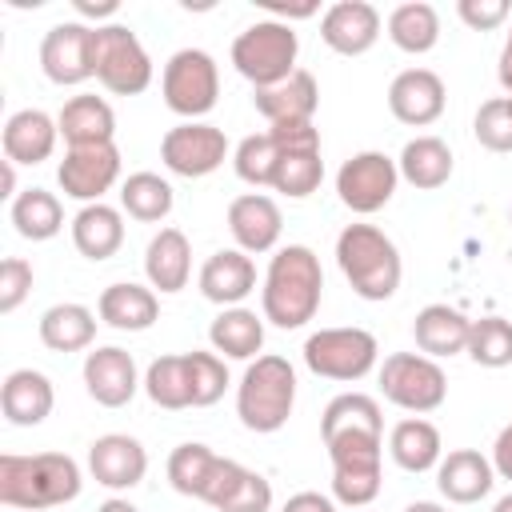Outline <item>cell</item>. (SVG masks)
Instances as JSON below:
<instances>
[{"instance_id":"6da1fadb","label":"cell","mask_w":512,"mask_h":512,"mask_svg":"<svg viewBox=\"0 0 512 512\" xmlns=\"http://www.w3.org/2000/svg\"><path fill=\"white\" fill-rule=\"evenodd\" d=\"M320 440L332 456V496L348 508H364L380 492V444L384 416L364 392H344L328 400L320 416Z\"/></svg>"},{"instance_id":"7a4b0ae2","label":"cell","mask_w":512,"mask_h":512,"mask_svg":"<svg viewBox=\"0 0 512 512\" xmlns=\"http://www.w3.org/2000/svg\"><path fill=\"white\" fill-rule=\"evenodd\" d=\"M324 296V272L320 256L308 244H288L272 256L260 300H264V320L276 328H304Z\"/></svg>"},{"instance_id":"3957f363","label":"cell","mask_w":512,"mask_h":512,"mask_svg":"<svg viewBox=\"0 0 512 512\" xmlns=\"http://www.w3.org/2000/svg\"><path fill=\"white\" fill-rule=\"evenodd\" d=\"M80 464L64 452H36V456H0V504L40 512L80 496Z\"/></svg>"},{"instance_id":"277c9868","label":"cell","mask_w":512,"mask_h":512,"mask_svg":"<svg viewBox=\"0 0 512 512\" xmlns=\"http://www.w3.org/2000/svg\"><path fill=\"white\" fill-rule=\"evenodd\" d=\"M336 264L352 292L364 300H388L404 276L392 236H384L376 224H348L336 236Z\"/></svg>"},{"instance_id":"5b68a950","label":"cell","mask_w":512,"mask_h":512,"mask_svg":"<svg viewBox=\"0 0 512 512\" xmlns=\"http://www.w3.org/2000/svg\"><path fill=\"white\" fill-rule=\"evenodd\" d=\"M296 404V368L284 356H256L236 388V416L248 432H280Z\"/></svg>"},{"instance_id":"8992f818","label":"cell","mask_w":512,"mask_h":512,"mask_svg":"<svg viewBox=\"0 0 512 512\" xmlns=\"http://www.w3.org/2000/svg\"><path fill=\"white\" fill-rule=\"evenodd\" d=\"M300 40L284 20H256L232 40V64L252 88H272L296 72Z\"/></svg>"},{"instance_id":"52a82bcc","label":"cell","mask_w":512,"mask_h":512,"mask_svg":"<svg viewBox=\"0 0 512 512\" xmlns=\"http://www.w3.org/2000/svg\"><path fill=\"white\" fill-rule=\"evenodd\" d=\"M92 68L96 80L116 96H136L152 84V60L128 24L92 28Z\"/></svg>"},{"instance_id":"ba28073f","label":"cell","mask_w":512,"mask_h":512,"mask_svg":"<svg viewBox=\"0 0 512 512\" xmlns=\"http://www.w3.org/2000/svg\"><path fill=\"white\" fill-rule=\"evenodd\" d=\"M380 392L388 404L408 412H436L448 396L444 368L424 352H392L380 368Z\"/></svg>"},{"instance_id":"9c48e42d","label":"cell","mask_w":512,"mask_h":512,"mask_svg":"<svg viewBox=\"0 0 512 512\" xmlns=\"http://www.w3.org/2000/svg\"><path fill=\"white\" fill-rule=\"evenodd\" d=\"M164 104L176 112V116H208L216 108V96H220V72H216V60L204 52V48H180L168 64H164Z\"/></svg>"},{"instance_id":"30bf717a","label":"cell","mask_w":512,"mask_h":512,"mask_svg":"<svg viewBox=\"0 0 512 512\" xmlns=\"http://www.w3.org/2000/svg\"><path fill=\"white\" fill-rule=\"evenodd\" d=\"M376 336L364 328H320L304 340V364L328 380H360L376 368Z\"/></svg>"},{"instance_id":"8fae6325","label":"cell","mask_w":512,"mask_h":512,"mask_svg":"<svg viewBox=\"0 0 512 512\" xmlns=\"http://www.w3.org/2000/svg\"><path fill=\"white\" fill-rule=\"evenodd\" d=\"M400 184V168L392 156L384 152H356L352 160L340 164L336 172V192H340V204L360 212V216H372L380 212L392 192Z\"/></svg>"},{"instance_id":"7c38bea8","label":"cell","mask_w":512,"mask_h":512,"mask_svg":"<svg viewBox=\"0 0 512 512\" xmlns=\"http://www.w3.org/2000/svg\"><path fill=\"white\" fill-rule=\"evenodd\" d=\"M224 156H228V136L216 124L188 120V124L168 128L160 140V160L168 164V172L188 176V180L216 172L224 164Z\"/></svg>"},{"instance_id":"4fadbf2b","label":"cell","mask_w":512,"mask_h":512,"mask_svg":"<svg viewBox=\"0 0 512 512\" xmlns=\"http://www.w3.org/2000/svg\"><path fill=\"white\" fill-rule=\"evenodd\" d=\"M56 180H60L64 196L100 204V196L120 180V152H116V144L68 148L60 168H56Z\"/></svg>"},{"instance_id":"5bb4252c","label":"cell","mask_w":512,"mask_h":512,"mask_svg":"<svg viewBox=\"0 0 512 512\" xmlns=\"http://www.w3.org/2000/svg\"><path fill=\"white\" fill-rule=\"evenodd\" d=\"M40 68L52 84H84L88 76H96L92 68V28L80 20L68 24H52L44 44H40Z\"/></svg>"},{"instance_id":"9a60e30c","label":"cell","mask_w":512,"mask_h":512,"mask_svg":"<svg viewBox=\"0 0 512 512\" xmlns=\"http://www.w3.org/2000/svg\"><path fill=\"white\" fill-rule=\"evenodd\" d=\"M444 104H448V92L432 68H408L388 84V108L400 124L424 128V124L440 120Z\"/></svg>"},{"instance_id":"2e32d148","label":"cell","mask_w":512,"mask_h":512,"mask_svg":"<svg viewBox=\"0 0 512 512\" xmlns=\"http://www.w3.org/2000/svg\"><path fill=\"white\" fill-rule=\"evenodd\" d=\"M320 40L340 56H364L380 40V12L368 0H336L320 20Z\"/></svg>"},{"instance_id":"e0dca14e","label":"cell","mask_w":512,"mask_h":512,"mask_svg":"<svg viewBox=\"0 0 512 512\" xmlns=\"http://www.w3.org/2000/svg\"><path fill=\"white\" fill-rule=\"evenodd\" d=\"M84 388H88V396H92L96 404H104V408H124V404L136 396V388H140V380H136V360H132L124 348H116V344L92 348V352L84 356Z\"/></svg>"},{"instance_id":"ac0fdd59","label":"cell","mask_w":512,"mask_h":512,"mask_svg":"<svg viewBox=\"0 0 512 512\" xmlns=\"http://www.w3.org/2000/svg\"><path fill=\"white\" fill-rule=\"evenodd\" d=\"M88 468L96 476V484L104 488H136L148 472V452L136 436H124V432H108L100 440H92L88 448Z\"/></svg>"},{"instance_id":"d6986e66","label":"cell","mask_w":512,"mask_h":512,"mask_svg":"<svg viewBox=\"0 0 512 512\" xmlns=\"http://www.w3.org/2000/svg\"><path fill=\"white\" fill-rule=\"evenodd\" d=\"M252 104L268 124H312V116L320 108V84L312 72L296 68L288 80H280L272 88H256Z\"/></svg>"},{"instance_id":"ffe728a7","label":"cell","mask_w":512,"mask_h":512,"mask_svg":"<svg viewBox=\"0 0 512 512\" xmlns=\"http://www.w3.org/2000/svg\"><path fill=\"white\" fill-rule=\"evenodd\" d=\"M280 228H284L280 204L272 196H264V192H248V196H236L228 204V232L240 244V252H268V248H276Z\"/></svg>"},{"instance_id":"44dd1931","label":"cell","mask_w":512,"mask_h":512,"mask_svg":"<svg viewBox=\"0 0 512 512\" xmlns=\"http://www.w3.org/2000/svg\"><path fill=\"white\" fill-rule=\"evenodd\" d=\"M492 484H496V468L476 448H456L436 464V488L452 504H476L492 492Z\"/></svg>"},{"instance_id":"7402d4cb","label":"cell","mask_w":512,"mask_h":512,"mask_svg":"<svg viewBox=\"0 0 512 512\" xmlns=\"http://www.w3.org/2000/svg\"><path fill=\"white\" fill-rule=\"evenodd\" d=\"M52 404H56L52 380L36 368H16L0 384V412L16 428H36L52 412Z\"/></svg>"},{"instance_id":"603a6c76","label":"cell","mask_w":512,"mask_h":512,"mask_svg":"<svg viewBox=\"0 0 512 512\" xmlns=\"http://www.w3.org/2000/svg\"><path fill=\"white\" fill-rule=\"evenodd\" d=\"M252 288H256V264L240 248H220L200 268V292L220 308H236Z\"/></svg>"},{"instance_id":"cb8c5ba5","label":"cell","mask_w":512,"mask_h":512,"mask_svg":"<svg viewBox=\"0 0 512 512\" xmlns=\"http://www.w3.org/2000/svg\"><path fill=\"white\" fill-rule=\"evenodd\" d=\"M60 124L40 108H20L4 124V160L12 164H40L52 156Z\"/></svg>"},{"instance_id":"d4e9b609","label":"cell","mask_w":512,"mask_h":512,"mask_svg":"<svg viewBox=\"0 0 512 512\" xmlns=\"http://www.w3.org/2000/svg\"><path fill=\"white\" fill-rule=\"evenodd\" d=\"M56 124H60V136H64L68 148L112 144V136H116V112L108 108L104 96H88V92L84 96H72L60 108Z\"/></svg>"},{"instance_id":"484cf974","label":"cell","mask_w":512,"mask_h":512,"mask_svg":"<svg viewBox=\"0 0 512 512\" xmlns=\"http://www.w3.org/2000/svg\"><path fill=\"white\" fill-rule=\"evenodd\" d=\"M144 272H148V284L160 288V292H180L192 276V244L180 228H160L152 240H148V252H144Z\"/></svg>"},{"instance_id":"4316f807","label":"cell","mask_w":512,"mask_h":512,"mask_svg":"<svg viewBox=\"0 0 512 512\" xmlns=\"http://www.w3.org/2000/svg\"><path fill=\"white\" fill-rule=\"evenodd\" d=\"M468 332H472V320L460 312V308H448V304H428L416 312V324H412V336H416V348L424 356H456L468 348Z\"/></svg>"},{"instance_id":"83f0119b","label":"cell","mask_w":512,"mask_h":512,"mask_svg":"<svg viewBox=\"0 0 512 512\" xmlns=\"http://www.w3.org/2000/svg\"><path fill=\"white\" fill-rule=\"evenodd\" d=\"M96 308H100V320L108 328H120V332H144L160 316V300L144 284H108L100 292Z\"/></svg>"},{"instance_id":"f1b7e54d","label":"cell","mask_w":512,"mask_h":512,"mask_svg":"<svg viewBox=\"0 0 512 512\" xmlns=\"http://www.w3.org/2000/svg\"><path fill=\"white\" fill-rule=\"evenodd\" d=\"M72 244L88 260H108L124 244V216L112 204H84L72 220Z\"/></svg>"},{"instance_id":"f546056e","label":"cell","mask_w":512,"mask_h":512,"mask_svg":"<svg viewBox=\"0 0 512 512\" xmlns=\"http://www.w3.org/2000/svg\"><path fill=\"white\" fill-rule=\"evenodd\" d=\"M208 340L216 352H224L228 360H252L260 348H264V320L252 312V308H224L212 328H208Z\"/></svg>"},{"instance_id":"4dcf8cb0","label":"cell","mask_w":512,"mask_h":512,"mask_svg":"<svg viewBox=\"0 0 512 512\" xmlns=\"http://www.w3.org/2000/svg\"><path fill=\"white\" fill-rule=\"evenodd\" d=\"M440 448H444L440 444V428L432 420H420V416L400 420L392 428V436H388V452H392V460L404 472H428V468H436L440 464Z\"/></svg>"},{"instance_id":"1f68e13d","label":"cell","mask_w":512,"mask_h":512,"mask_svg":"<svg viewBox=\"0 0 512 512\" xmlns=\"http://www.w3.org/2000/svg\"><path fill=\"white\" fill-rule=\"evenodd\" d=\"M396 168L412 188H440L452 176V148L440 136H416L404 144Z\"/></svg>"},{"instance_id":"d6a6232c","label":"cell","mask_w":512,"mask_h":512,"mask_svg":"<svg viewBox=\"0 0 512 512\" xmlns=\"http://www.w3.org/2000/svg\"><path fill=\"white\" fill-rule=\"evenodd\" d=\"M40 340L52 352H80L96 340V316L84 304H52L40 316Z\"/></svg>"},{"instance_id":"836d02e7","label":"cell","mask_w":512,"mask_h":512,"mask_svg":"<svg viewBox=\"0 0 512 512\" xmlns=\"http://www.w3.org/2000/svg\"><path fill=\"white\" fill-rule=\"evenodd\" d=\"M388 36L400 52H432L436 40H440V16L432 4L424 0H408V4H396L392 16H388Z\"/></svg>"},{"instance_id":"e575fe53","label":"cell","mask_w":512,"mask_h":512,"mask_svg":"<svg viewBox=\"0 0 512 512\" xmlns=\"http://www.w3.org/2000/svg\"><path fill=\"white\" fill-rule=\"evenodd\" d=\"M120 208L140 224H156L172 212V184L156 172H132L120 184Z\"/></svg>"},{"instance_id":"d590c367","label":"cell","mask_w":512,"mask_h":512,"mask_svg":"<svg viewBox=\"0 0 512 512\" xmlns=\"http://www.w3.org/2000/svg\"><path fill=\"white\" fill-rule=\"evenodd\" d=\"M12 224L24 240H52L64 228V208L44 188H24L12 200Z\"/></svg>"},{"instance_id":"8d00e7d4","label":"cell","mask_w":512,"mask_h":512,"mask_svg":"<svg viewBox=\"0 0 512 512\" xmlns=\"http://www.w3.org/2000/svg\"><path fill=\"white\" fill-rule=\"evenodd\" d=\"M144 392L152 404L180 412L192 408V380H188V356H160L144 372Z\"/></svg>"},{"instance_id":"74e56055","label":"cell","mask_w":512,"mask_h":512,"mask_svg":"<svg viewBox=\"0 0 512 512\" xmlns=\"http://www.w3.org/2000/svg\"><path fill=\"white\" fill-rule=\"evenodd\" d=\"M324 180V160H320V148H292L280 156L276 172H272V188L292 196V200H304L320 188Z\"/></svg>"},{"instance_id":"f35d334b","label":"cell","mask_w":512,"mask_h":512,"mask_svg":"<svg viewBox=\"0 0 512 512\" xmlns=\"http://www.w3.org/2000/svg\"><path fill=\"white\" fill-rule=\"evenodd\" d=\"M216 460H220V456H216L208 444H180V448L168 456V480H172V488H176L180 496H196V500H200V492H204V484H208Z\"/></svg>"},{"instance_id":"ab89813d","label":"cell","mask_w":512,"mask_h":512,"mask_svg":"<svg viewBox=\"0 0 512 512\" xmlns=\"http://www.w3.org/2000/svg\"><path fill=\"white\" fill-rule=\"evenodd\" d=\"M464 352L480 368H504V364H512V324L500 320V316L472 320V332H468V348Z\"/></svg>"},{"instance_id":"60d3db41","label":"cell","mask_w":512,"mask_h":512,"mask_svg":"<svg viewBox=\"0 0 512 512\" xmlns=\"http://www.w3.org/2000/svg\"><path fill=\"white\" fill-rule=\"evenodd\" d=\"M188 356V380H192V408H208L228 388V368L216 352H184Z\"/></svg>"},{"instance_id":"b9f144b4","label":"cell","mask_w":512,"mask_h":512,"mask_svg":"<svg viewBox=\"0 0 512 512\" xmlns=\"http://www.w3.org/2000/svg\"><path fill=\"white\" fill-rule=\"evenodd\" d=\"M472 132H476V140H480L488 152H512V96L484 100V104L476 108Z\"/></svg>"},{"instance_id":"7bdbcfd3","label":"cell","mask_w":512,"mask_h":512,"mask_svg":"<svg viewBox=\"0 0 512 512\" xmlns=\"http://www.w3.org/2000/svg\"><path fill=\"white\" fill-rule=\"evenodd\" d=\"M268 508H272V484H268L260 472L244 468L240 484L224 496V504H220L216 512H268Z\"/></svg>"},{"instance_id":"ee69618b","label":"cell","mask_w":512,"mask_h":512,"mask_svg":"<svg viewBox=\"0 0 512 512\" xmlns=\"http://www.w3.org/2000/svg\"><path fill=\"white\" fill-rule=\"evenodd\" d=\"M28 292H32V264L20 256H8L0 264V312H16Z\"/></svg>"},{"instance_id":"f6af8a7d","label":"cell","mask_w":512,"mask_h":512,"mask_svg":"<svg viewBox=\"0 0 512 512\" xmlns=\"http://www.w3.org/2000/svg\"><path fill=\"white\" fill-rule=\"evenodd\" d=\"M456 12H460V20H464L468 28L492 32V28H500V24L508 20L512 4H508V0H460Z\"/></svg>"},{"instance_id":"bcb514c9","label":"cell","mask_w":512,"mask_h":512,"mask_svg":"<svg viewBox=\"0 0 512 512\" xmlns=\"http://www.w3.org/2000/svg\"><path fill=\"white\" fill-rule=\"evenodd\" d=\"M240 476H244V464H236V460L220 456V460H216V468H212V476H208V484H204V492H200V500H204V504H212V508H220V504H224V496L240 484Z\"/></svg>"},{"instance_id":"7dc6e473","label":"cell","mask_w":512,"mask_h":512,"mask_svg":"<svg viewBox=\"0 0 512 512\" xmlns=\"http://www.w3.org/2000/svg\"><path fill=\"white\" fill-rule=\"evenodd\" d=\"M492 468H496V476L512 480V424L500 428V436H496V444H492Z\"/></svg>"},{"instance_id":"c3c4849f","label":"cell","mask_w":512,"mask_h":512,"mask_svg":"<svg viewBox=\"0 0 512 512\" xmlns=\"http://www.w3.org/2000/svg\"><path fill=\"white\" fill-rule=\"evenodd\" d=\"M280 512H336V504L320 492H296V496H288V504Z\"/></svg>"},{"instance_id":"681fc988","label":"cell","mask_w":512,"mask_h":512,"mask_svg":"<svg viewBox=\"0 0 512 512\" xmlns=\"http://www.w3.org/2000/svg\"><path fill=\"white\" fill-rule=\"evenodd\" d=\"M116 0H100V4H88V0H76V12L80 16H96V20H104V16H116Z\"/></svg>"},{"instance_id":"f907efd6","label":"cell","mask_w":512,"mask_h":512,"mask_svg":"<svg viewBox=\"0 0 512 512\" xmlns=\"http://www.w3.org/2000/svg\"><path fill=\"white\" fill-rule=\"evenodd\" d=\"M496 76H500L504 92L512 96V36H508V44H504V52H500V68H496Z\"/></svg>"},{"instance_id":"816d5d0a","label":"cell","mask_w":512,"mask_h":512,"mask_svg":"<svg viewBox=\"0 0 512 512\" xmlns=\"http://www.w3.org/2000/svg\"><path fill=\"white\" fill-rule=\"evenodd\" d=\"M0 196L16 200V164L12 160H0Z\"/></svg>"},{"instance_id":"f5cc1de1","label":"cell","mask_w":512,"mask_h":512,"mask_svg":"<svg viewBox=\"0 0 512 512\" xmlns=\"http://www.w3.org/2000/svg\"><path fill=\"white\" fill-rule=\"evenodd\" d=\"M96 512H140L136 504H128V500H120V496H112V500H104Z\"/></svg>"},{"instance_id":"db71d44e","label":"cell","mask_w":512,"mask_h":512,"mask_svg":"<svg viewBox=\"0 0 512 512\" xmlns=\"http://www.w3.org/2000/svg\"><path fill=\"white\" fill-rule=\"evenodd\" d=\"M404 512H444L440 504H432V500H416V504H408Z\"/></svg>"},{"instance_id":"11a10c76","label":"cell","mask_w":512,"mask_h":512,"mask_svg":"<svg viewBox=\"0 0 512 512\" xmlns=\"http://www.w3.org/2000/svg\"><path fill=\"white\" fill-rule=\"evenodd\" d=\"M492 512H512V492H508V496H500V500H496V508H492Z\"/></svg>"}]
</instances>
